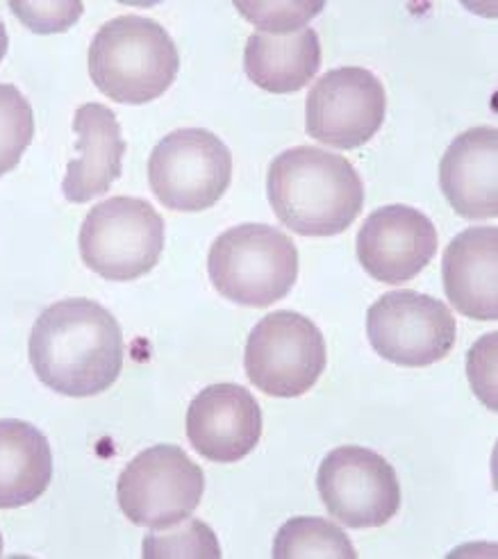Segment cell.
Instances as JSON below:
<instances>
[{"label":"cell","instance_id":"6da1fadb","mask_svg":"<svg viewBox=\"0 0 498 559\" xmlns=\"http://www.w3.org/2000/svg\"><path fill=\"white\" fill-rule=\"evenodd\" d=\"M27 350L37 378L71 399L103 394L123 369L121 325L92 298H67L46 307Z\"/></svg>","mask_w":498,"mask_h":559},{"label":"cell","instance_id":"7a4b0ae2","mask_svg":"<svg viewBox=\"0 0 498 559\" xmlns=\"http://www.w3.org/2000/svg\"><path fill=\"white\" fill-rule=\"evenodd\" d=\"M266 195L283 226L303 237L342 235L365 207L355 166L315 146L289 148L271 162Z\"/></svg>","mask_w":498,"mask_h":559},{"label":"cell","instance_id":"3957f363","mask_svg":"<svg viewBox=\"0 0 498 559\" xmlns=\"http://www.w3.org/2000/svg\"><path fill=\"white\" fill-rule=\"evenodd\" d=\"M180 55L164 27L146 16L107 21L90 46V75L100 94L123 105H146L166 94Z\"/></svg>","mask_w":498,"mask_h":559},{"label":"cell","instance_id":"277c9868","mask_svg":"<svg viewBox=\"0 0 498 559\" xmlns=\"http://www.w3.org/2000/svg\"><path fill=\"white\" fill-rule=\"evenodd\" d=\"M208 273L214 289L244 307L283 300L298 280V250L266 223H241L221 233L210 248Z\"/></svg>","mask_w":498,"mask_h":559},{"label":"cell","instance_id":"5b68a950","mask_svg":"<svg viewBox=\"0 0 498 559\" xmlns=\"http://www.w3.org/2000/svg\"><path fill=\"white\" fill-rule=\"evenodd\" d=\"M80 255L94 273L115 283H130L151 273L164 250V218L142 199L115 195L82 221Z\"/></svg>","mask_w":498,"mask_h":559},{"label":"cell","instance_id":"8992f818","mask_svg":"<svg viewBox=\"0 0 498 559\" xmlns=\"http://www.w3.org/2000/svg\"><path fill=\"white\" fill-rule=\"evenodd\" d=\"M203 491V468L174 443H157L142 451L117 483L121 512L130 523L153 533L187 521L201 506Z\"/></svg>","mask_w":498,"mask_h":559},{"label":"cell","instance_id":"52a82bcc","mask_svg":"<svg viewBox=\"0 0 498 559\" xmlns=\"http://www.w3.org/2000/svg\"><path fill=\"white\" fill-rule=\"evenodd\" d=\"M233 180V153L203 128L166 134L149 157V185L155 199L174 212L214 207Z\"/></svg>","mask_w":498,"mask_h":559},{"label":"cell","instance_id":"ba28073f","mask_svg":"<svg viewBox=\"0 0 498 559\" xmlns=\"http://www.w3.org/2000/svg\"><path fill=\"white\" fill-rule=\"evenodd\" d=\"M325 340L312 319L298 312H271L248 334L244 369L273 399H298L325 371Z\"/></svg>","mask_w":498,"mask_h":559},{"label":"cell","instance_id":"9c48e42d","mask_svg":"<svg viewBox=\"0 0 498 559\" xmlns=\"http://www.w3.org/2000/svg\"><path fill=\"white\" fill-rule=\"evenodd\" d=\"M367 337L374 350L392 365L422 369L444 359L458 340L449 305L419 292H390L367 312Z\"/></svg>","mask_w":498,"mask_h":559},{"label":"cell","instance_id":"30bf717a","mask_svg":"<svg viewBox=\"0 0 498 559\" xmlns=\"http://www.w3.org/2000/svg\"><path fill=\"white\" fill-rule=\"evenodd\" d=\"M317 489L330 516L353 530L382 527L401 510L394 466L365 445L330 451L319 466Z\"/></svg>","mask_w":498,"mask_h":559},{"label":"cell","instance_id":"8fae6325","mask_svg":"<svg viewBox=\"0 0 498 559\" xmlns=\"http://www.w3.org/2000/svg\"><path fill=\"white\" fill-rule=\"evenodd\" d=\"M384 115L382 82L363 67H340L321 75L308 94L306 130L319 144L353 151L371 142Z\"/></svg>","mask_w":498,"mask_h":559},{"label":"cell","instance_id":"7c38bea8","mask_svg":"<svg viewBox=\"0 0 498 559\" xmlns=\"http://www.w3.org/2000/svg\"><path fill=\"white\" fill-rule=\"evenodd\" d=\"M437 228L410 205H384L367 216L357 233V260L384 285H403L417 277L437 255Z\"/></svg>","mask_w":498,"mask_h":559},{"label":"cell","instance_id":"4fadbf2b","mask_svg":"<svg viewBox=\"0 0 498 559\" xmlns=\"http://www.w3.org/2000/svg\"><path fill=\"white\" fill-rule=\"evenodd\" d=\"M262 437V409L246 386H205L187 409V439L210 462L233 464L251 455Z\"/></svg>","mask_w":498,"mask_h":559},{"label":"cell","instance_id":"5bb4252c","mask_svg":"<svg viewBox=\"0 0 498 559\" xmlns=\"http://www.w3.org/2000/svg\"><path fill=\"white\" fill-rule=\"evenodd\" d=\"M496 164V128H472L453 139L439 162V187L455 214L469 221L498 216Z\"/></svg>","mask_w":498,"mask_h":559},{"label":"cell","instance_id":"9a60e30c","mask_svg":"<svg viewBox=\"0 0 498 559\" xmlns=\"http://www.w3.org/2000/svg\"><path fill=\"white\" fill-rule=\"evenodd\" d=\"M73 132L80 155L67 166L62 191L69 203L82 205L107 193L121 178L128 146L117 115L100 103H85L75 109Z\"/></svg>","mask_w":498,"mask_h":559},{"label":"cell","instance_id":"2e32d148","mask_svg":"<svg viewBox=\"0 0 498 559\" xmlns=\"http://www.w3.org/2000/svg\"><path fill=\"white\" fill-rule=\"evenodd\" d=\"M498 228H466L444 250L441 283L455 310L476 321L498 319Z\"/></svg>","mask_w":498,"mask_h":559},{"label":"cell","instance_id":"e0dca14e","mask_svg":"<svg viewBox=\"0 0 498 559\" xmlns=\"http://www.w3.org/2000/svg\"><path fill=\"white\" fill-rule=\"evenodd\" d=\"M319 69L321 41L312 27L289 35L253 33L244 48L248 80L269 94H296L310 85Z\"/></svg>","mask_w":498,"mask_h":559},{"label":"cell","instance_id":"ac0fdd59","mask_svg":"<svg viewBox=\"0 0 498 559\" xmlns=\"http://www.w3.org/2000/svg\"><path fill=\"white\" fill-rule=\"evenodd\" d=\"M52 480V451L39 428L19 418L0 421V510L31 506Z\"/></svg>","mask_w":498,"mask_h":559},{"label":"cell","instance_id":"d6986e66","mask_svg":"<svg viewBox=\"0 0 498 559\" xmlns=\"http://www.w3.org/2000/svg\"><path fill=\"white\" fill-rule=\"evenodd\" d=\"M275 559H298V557H337L355 559L348 535L335 523L321 516H294L278 530L273 539Z\"/></svg>","mask_w":498,"mask_h":559},{"label":"cell","instance_id":"ffe728a7","mask_svg":"<svg viewBox=\"0 0 498 559\" xmlns=\"http://www.w3.org/2000/svg\"><path fill=\"white\" fill-rule=\"evenodd\" d=\"M35 136L33 105L14 85L0 82V178L14 171Z\"/></svg>","mask_w":498,"mask_h":559},{"label":"cell","instance_id":"44dd1931","mask_svg":"<svg viewBox=\"0 0 498 559\" xmlns=\"http://www.w3.org/2000/svg\"><path fill=\"white\" fill-rule=\"evenodd\" d=\"M142 555L146 559H218L221 546L208 523L201 519H189L169 530H162V535H146Z\"/></svg>","mask_w":498,"mask_h":559},{"label":"cell","instance_id":"7402d4cb","mask_svg":"<svg viewBox=\"0 0 498 559\" xmlns=\"http://www.w3.org/2000/svg\"><path fill=\"white\" fill-rule=\"evenodd\" d=\"M323 3H294V0H273V3H235V10L266 35H289L303 31L308 21L323 12Z\"/></svg>","mask_w":498,"mask_h":559},{"label":"cell","instance_id":"603a6c76","mask_svg":"<svg viewBox=\"0 0 498 559\" xmlns=\"http://www.w3.org/2000/svg\"><path fill=\"white\" fill-rule=\"evenodd\" d=\"M10 10L21 23L37 35L67 33L85 12L80 0H39V3H10Z\"/></svg>","mask_w":498,"mask_h":559},{"label":"cell","instance_id":"cb8c5ba5","mask_svg":"<svg viewBox=\"0 0 498 559\" xmlns=\"http://www.w3.org/2000/svg\"><path fill=\"white\" fill-rule=\"evenodd\" d=\"M496 340L498 334L489 332L485 337L469 350L466 357V373L469 380H472V389L476 391V396L489 407L498 409L496 403Z\"/></svg>","mask_w":498,"mask_h":559},{"label":"cell","instance_id":"d4e9b609","mask_svg":"<svg viewBox=\"0 0 498 559\" xmlns=\"http://www.w3.org/2000/svg\"><path fill=\"white\" fill-rule=\"evenodd\" d=\"M8 46H10V39H8L5 23L0 21V62H3V58H5V55H8Z\"/></svg>","mask_w":498,"mask_h":559},{"label":"cell","instance_id":"484cf974","mask_svg":"<svg viewBox=\"0 0 498 559\" xmlns=\"http://www.w3.org/2000/svg\"><path fill=\"white\" fill-rule=\"evenodd\" d=\"M0 555H3V535H0Z\"/></svg>","mask_w":498,"mask_h":559}]
</instances>
